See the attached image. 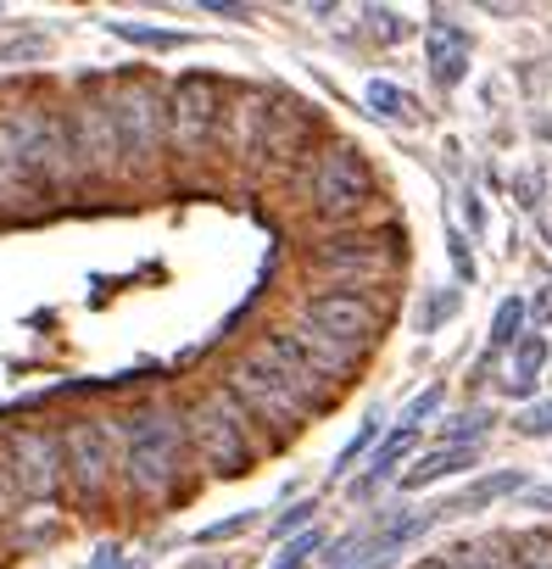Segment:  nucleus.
Segmentation results:
<instances>
[{"label":"nucleus","mask_w":552,"mask_h":569,"mask_svg":"<svg viewBox=\"0 0 552 569\" xmlns=\"http://www.w3.org/2000/svg\"><path fill=\"white\" fill-rule=\"evenodd\" d=\"M73 179L68 123L46 101H23L0 118V207H23L34 196H57Z\"/></svg>","instance_id":"nucleus-1"},{"label":"nucleus","mask_w":552,"mask_h":569,"mask_svg":"<svg viewBox=\"0 0 552 569\" xmlns=\"http://www.w3.org/2000/svg\"><path fill=\"white\" fill-rule=\"evenodd\" d=\"M118 430V480L134 502H168L184 486L190 469V436L184 408H134L129 419H112Z\"/></svg>","instance_id":"nucleus-2"},{"label":"nucleus","mask_w":552,"mask_h":569,"mask_svg":"<svg viewBox=\"0 0 552 569\" xmlns=\"http://www.w3.org/2000/svg\"><path fill=\"white\" fill-rule=\"evenodd\" d=\"M251 352L268 358L319 413H324V408L341 397V386H352V375L363 369V352H358V347H341V341H330V336H319V330H308V325L268 330Z\"/></svg>","instance_id":"nucleus-3"},{"label":"nucleus","mask_w":552,"mask_h":569,"mask_svg":"<svg viewBox=\"0 0 552 569\" xmlns=\"http://www.w3.org/2000/svg\"><path fill=\"white\" fill-rule=\"evenodd\" d=\"M184 436H190V458H195L207 475H223V480L245 475V469L257 463V452H262L257 425L245 419V408H240L223 386L201 391V397L184 408Z\"/></svg>","instance_id":"nucleus-4"},{"label":"nucleus","mask_w":552,"mask_h":569,"mask_svg":"<svg viewBox=\"0 0 552 569\" xmlns=\"http://www.w3.org/2000/svg\"><path fill=\"white\" fill-rule=\"evenodd\" d=\"M223 391L245 408V419L257 425V436L268 441V447H280V441H291L319 408L273 369L268 358H257V352H245V358H234L229 363V380H223Z\"/></svg>","instance_id":"nucleus-5"},{"label":"nucleus","mask_w":552,"mask_h":569,"mask_svg":"<svg viewBox=\"0 0 552 569\" xmlns=\"http://www.w3.org/2000/svg\"><path fill=\"white\" fill-rule=\"evenodd\" d=\"M385 319H391V308L374 284H319V291H308L297 302V325H308L341 347H358V352H369L380 341Z\"/></svg>","instance_id":"nucleus-6"},{"label":"nucleus","mask_w":552,"mask_h":569,"mask_svg":"<svg viewBox=\"0 0 552 569\" xmlns=\"http://www.w3.org/2000/svg\"><path fill=\"white\" fill-rule=\"evenodd\" d=\"M107 96H112V123H118V146H123V168L129 173L157 168L162 151H168V96L151 79H123Z\"/></svg>","instance_id":"nucleus-7"},{"label":"nucleus","mask_w":552,"mask_h":569,"mask_svg":"<svg viewBox=\"0 0 552 569\" xmlns=\"http://www.w3.org/2000/svg\"><path fill=\"white\" fill-rule=\"evenodd\" d=\"M68 157H73V179H96V184H112V179H129L123 168V146H118V123H112V96H79L68 112Z\"/></svg>","instance_id":"nucleus-8"},{"label":"nucleus","mask_w":552,"mask_h":569,"mask_svg":"<svg viewBox=\"0 0 552 569\" xmlns=\"http://www.w3.org/2000/svg\"><path fill=\"white\" fill-rule=\"evenodd\" d=\"M223 118H229L223 84L212 73H184L168 90V151L173 157H201L223 134Z\"/></svg>","instance_id":"nucleus-9"},{"label":"nucleus","mask_w":552,"mask_h":569,"mask_svg":"<svg viewBox=\"0 0 552 569\" xmlns=\"http://www.w3.org/2000/svg\"><path fill=\"white\" fill-rule=\"evenodd\" d=\"M62 480L79 502H101L118 480V430L112 419H68L62 430Z\"/></svg>","instance_id":"nucleus-10"},{"label":"nucleus","mask_w":552,"mask_h":569,"mask_svg":"<svg viewBox=\"0 0 552 569\" xmlns=\"http://www.w3.org/2000/svg\"><path fill=\"white\" fill-rule=\"evenodd\" d=\"M308 262H313L319 273H330V284H380V279L397 268V246H391V234H380V229L341 223V229H330L324 240H313Z\"/></svg>","instance_id":"nucleus-11"},{"label":"nucleus","mask_w":552,"mask_h":569,"mask_svg":"<svg viewBox=\"0 0 552 569\" xmlns=\"http://www.w3.org/2000/svg\"><path fill=\"white\" fill-rule=\"evenodd\" d=\"M369 201H374V173H369L363 151L330 146V151L308 168V207H313L319 218L347 223V218H358Z\"/></svg>","instance_id":"nucleus-12"},{"label":"nucleus","mask_w":552,"mask_h":569,"mask_svg":"<svg viewBox=\"0 0 552 569\" xmlns=\"http://www.w3.org/2000/svg\"><path fill=\"white\" fill-rule=\"evenodd\" d=\"M0 480H7L18 497H57L62 480V436L57 430H12L0 441Z\"/></svg>","instance_id":"nucleus-13"},{"label":"nucleus","mask_w":552,"mask_h":569,"mask_svg":"<svg viewBox=\"0 0 552 569\" xmlns=\"http://www.w3.org/2000/svg\"><path fill=\"white\" fill-rule=\"evenodd\" d=\"M424 51H430V73H435V84H463V73H469V34L458 29V23H446V18H435L430 29H424Z\"/></svg>","instance_id":"nucleus-14"},{"label":"nucleus","mask_w":552,"mask_h":569,"mask_svg":"<svg viewBox=\"0 0 552 569\" xmlns=\"http://www.w3.org/2000/svg\"><path fill=\"white\" fill-rule=\"evenodd\" d=\"M474 463H480V447H435V452H424V458L408 463L402 491H424V486H435V480H446V475H463V469H474Z\"/></svg>","instance_id":"nucleus-15"},{"label":"nucleus","mask_w":552,"mask_h":569,"mask_svg":"<svg viewBox=\"0 0 552 569\" xmlns=\"http://www.w3.org/2000/svg\"><path fill=\"white\" fill-rule=\"evenodd\" d=\"M413 447H419V430H408V425H397V430H391V436L380 441V452H374V463H369V475H363V480L352 486V497H369V491H380V486H385V480L397 475V463H402V458H408Z\"/></svg>","instance_id":"nucleus-16"},{"label":"nucleus","mask_w":552,"mask_h":569,"mask_svg":"<svg viewBox=\"0 0 552 569\" xmlns=\"http://www.w3.org/2000/svg\"><path fill=\"white\" fill-rule=\"evenodd\" d=\"M508 491H524V475L519 469H496V475H480L469 491H458L452 502H441L435 513L446 519V513H474V508H491L496 497H508Z\"/></svg>","instance_id":"nucleus-17"},{"label":"nucleus","mask_w":552,"mask_h":569,"mask_svg":"<svg viewBox=\"0 0 552 569\" xmlns=\"http://www.w3.org/2000/svg\"><path fill=\"white\" fill-rule=\"evenodd\" d=\"M541 363H546V341H541V336H524V341L513 347V369H508L502 391H508V397H530V391H535Z\"/></svg>","instance_id":"nucleus-18"},{"label":"nucleus","mask_w":552,"mask_h":569,"mask_svg":"<svg viewBox=\"0 0 552 569\" xmlns=\"http://www.w3.org/2000/svg\"><path fill=\"white\" fill-rule=\"evenodd\" d=\"M524 297H508L502 308H496V319H491V352H508V347H519L524 341Z\"/></svg>","instance_id":"nucleus-19"},{"label":"nucleus","mask_w":552,"mask_h":569,"mask_svg":"<svg viewBox=\"0 0 552 569\" xmlns=\"http://www.w3.org/2000/svg\"><path fill=\"white\" fill-rule=\"evenodd\" d=\"M112 34L118 40H129V46H145V51H179L190 34H179V29H151V23H112Z\"/></svg>","instance_id":"nucleus-20"},{"label":"nucleus","mask_w":552,"mask_h":569,"mask_svg":"<svg viewBox=\"0 0 552 569\" xmlns=\"http://www.w3.org/2000/svg\"><path fill=\"white\" fill-rule=\"evenodd\" d=\"M363 101H369L380 118H413V96L397 90V84H385V79H374V84L363 90Z\"/></svg>","instance_id":"nucleus-21"},{"label":"nucleus","mask_w":552,"mask_h":569,"mask_svg":"<svg viewBox=\"0 0 552 569\" xmlns=\"http://www.w3.org/2000/svg\"><path fill=\"white\" fill-rule=\"evenodd\" d=\"M485 430H491V413L474 408V413H463V419H452V425L441 430V447H474Z\"/></svg>","instance_id":"nucleus-22"},{"label":"nucleus","mask_w":552,"mask_h":569,"mask_svg":"<svg viewBox=\"0 0 552 569\" xmlns=\"http://www.w3.org/2000/svg\"><path fill=\"white\" fill-rule=\"evenodd\" d=\"M513 563L519 569H552V536H519L513 541Z\"/></svg>","instance_id":"nucleus-23"},{"label":"nucleus","mask_w":552,"mask_h":569,"mask_svg":"<svg viewBox=\"0 0 552 569\" xmlns=\"http://www.w3.org/2000/svg\"><path fill=\"white\" fill-rule=\"evenodd\" d=\"M324 547V536L319 530H302L297 541H285V552H280V563H273V569H308V558Z\"/></svg>","instance_id":"nucleus-24"},{"label":"nucleus","mask_w":552,"mask_h":569,"mask_svg":"<svg viewBox=\"0 0 552 569\" xmlns=\"http://www.w3.org/2000/svg\"><path fill=\"white\" fill-rule=\"evenodd\" d=\"M513 430H519V436H530V441H546V436H552V402L524 408V413L513 419Z\"/></svg>","instance_id":"nucleus-25"},{"label":"nucleus","mask_w":552,"mask_h":569,"mask_svg":"<svg viewBox=\"0 0 552 569\" xmlns=\"http://www.w3.org/2000/svg\"><path fill=\"white\" fill-rule=\"evenodd\" d=\"M257 525V513H234V519H218V525H207L195 541H229V536H245Z\"/></svg>","instance_id":"nucleus-26"},{"label":"nucleus","mask_w":552,"mask_h":569,"mask_svg":"<svg viewBox=\"0 0 552 569\" xmlns=\"http://www.w3.org/2000/svg\"><path fill=\"white\" fill-rule=\"evenodd\" d=\"M374 436H380V419H363V430H358V436H352V441L341 447V458H335V469H347V463H352L358 452H369V447H374Z\"/></svg>","instance_id":"nucleus-27"},{"label":"nucleus","mask_w":552,"mask_h":569,"mask_svg":"<svg viewBox=\"0 0 552 569\" xmlns=\"http://www.w3.org/2000/svg\"><path fill=\"white\" fill-rule=\"evenodd\" d=\"M369 23H374V34H380V40H385V46H397V40H402V34H408V23H402V18H397V12H380V7H374V12H369Z\"/></svg>","instance_id":"nucleus-28"},{"label":"nucleus","mask_w":552,"mask_h":569,"mask_svg":"<svg viewBox=\"0 0 552 569\" xmlns=\"http://www.w3.org/2000/svg\"><path fill=\"white\" fill-rule=\"evenodd\" d=\"M452 313H458V291H441V297L419 313V325H424V330H435V325H441V319H452Z\"/></svg>","instance_id":"nucleus-29"},{"label":"nucleus","mask_w":552,"mask_h":569,"mask_svg":"<svg viewBox=\"0 0 552 569\" xmlns=\"http://www.w3.org/2000/svg\"><path fill=\"white\" fill-rule=\"evenodd\" d=\"M435 408H441V386H430L424 397H413V408L402 413V425H408V430H419V419H430Z\"/></svg>","instance_id":"nucleus-30"},{"label":"nucleus","mask_w":552,"mask_h":569,"mask_svg":"<svg viewBox=\"0 0 552 569\" xmlns=\"http://www.w3.org/2000/svg\"><path fill=\"white\" fill-rule=\"evenodd\" d=\"M313 513H319L313 502H297V508H285L280 519H273V536H291V530H302V525H308Z\"/></svg>","instance_id":"nucleus-31"},{"label":"nucleus","mask_w":552,"mask_h":569,"mask_svg":"<svg viewBox=\"0 0 552 569\" xmlns=\"http://www.w3.org/2000/svg\"><path fill=\"white\" fill-rule=\"evenodd\" d=\"M212 18H245V7H234V0H207Z\"/></svg>","instance_id":"nucleus-32"},{"label":"nucleus","mask_w":552,"mask_h":569,"mask_svg":"<svg viewBox=\"0 0 552 569\" xmlns=\"http://www.w3.org/2000/svg\"><path fill=\"white\" fill-rule=\"evenodd\" d=\"M530 508H541V513H552V486H541V491H530Z\"/></svg>","instance_id":"nucleus-33"},{"label":"nucleus","mask_w":552,"mask_h":569,"mask_svg":"<svg viewBox=\"0 0 552 569\" xmlns=\"http://www.w3.org/2000/svg\"><path fill=\"white\" fill-rule=\"evenodd\" d=\"M413 569H458L452 558H424V563H413Z\"/></svg>","instance_id":"nucleus-34"},{"label":"nucleus","mask_w":552,"mask_h":569,"mask_svg":"<svg viewBox=\"0 0 552 569\" xmlns=\"http://www.w3.org/2000/svg\"><path fill=\"white\" fill-rule=\"evenodd\" d=\"M541 229H546V240H552V212H541Z\"/></svg>","instance_id":"nucleus-35"}]
</instances>
